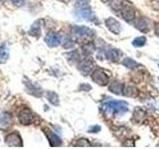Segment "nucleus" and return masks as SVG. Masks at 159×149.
I'll list each match as a JSON object with an SVG mask.
<instances>
[{
	"mask_svg": "<svg viewBox=\"0 0 159 149\" xmlns=\"http://www.w3.org/2000/svg\"><path fill=\"white\" fill-rule=\"evenodd\" d=\"M104 111L113 115H122L128 111V104L123 101H108L103 104Z\"/></svg>",
	"mask_w": 159,
	"mask_h": 149,
	"instance_id": "obj_1",
	"label": "nucleus"
},
{
	"mask_svg": "<svg viewBox=\"0 0 159 149\" xmlns=\"http://www.w3.org/2000/svg\"><path fill=\"white\" fill-rule=\"evenodd\" d=\"M72 33L78 39L92 38L94 35L93 30L89 29V27L86 26H74L72 28Z\"/></svg>",
	"mask_w": 159,
	"mask_h": 149,
	"instance_id": "obj_2",
	"label": "nucleus"
},
{
	"mask_svg": "<svg viewBox=\"0 0 159 149\" xmlns=\"http://www.w3.org/2000/svg\"><path fill=\"white\" fill-rule=\"evenodd\" d=\"M5 143L7 146L10 147H22L23 146V141L22 138L20 137V135L16 132H12L8 134L5 137Z\"/></svg>",
	"mask_w": 159,
	"mask_h": 149,
	"instance_id": "obj_3",
	"label": "nucleus"
},
{
	"mask_svg": "<svg viewBox=\"0 0 159 149\" xmlns=\"http://www.w3.org/2000/svg\"><path fill=\"white\" fill-rule=\"evenodd\" d=\"M92 79L94 83L99 84V86H106V84H108V79H109L107 74L103 71H102V70H96V71H93L92 74Z\"/></svg>",
	"mask_w": 159,
	"mask_h": 149,
	"instance_id": "obj_4",
	"label": "nucleus"
},
{
	"mask_svg": "<svg viewBox=\"0 0 159 149\" xmlns=\"http://www.w3.org/2000/svg\"><path fill=\"white\" fill-rule=\"evenodd\" d=\"M18 118H19V121L22 124L28 125V124H31L34 120V113L32 112V111H30L29 108H24L19 112Z\"/></svg>",
	"mask_w": 159,
	"mask_h": 149,
	"instance_id": "obj_5",
	"label": "nucleus"
},
{
	"mask_svg": "<svg viewBox=\"0 0 159 149\" xmlns=\"http://www.w3.org/2000/svg\"><path fill=\"white\" fill-rule=\"evenodd\" d=\"M104 24H106L107 28L109 30V31L113 34L118 35L121 32V25L116 19H114L112 17H108L106 21H104Z\"/></svg>",
	"mask_w": 159,
	"mask_h": 149,
	"instance_id": "obj_6",
	"label": "nucleus"
},
{
	"mask_svg": "<svg viewBox=\"0 0 159 149\" xmlns=\"http://www.w3.org/2000/svg\"><path fill=\"white\" fill-rule=\"evenodd\" d=\"M76 15L77 17L87 20V21H93L96 18V14L93 11L91 8H82L79 9L76 11Z\"/></svg>",
	"mask_w": 159,
	"mask_h": 149,
	"instance_id": "obj_7",
	"label": "nucleus"
},
{
	"mask_svg": "<svg viewBox=\"0 0 159 149\" xmlns=\"http://www.w3.org/2000/svg\"><path fill=\"white\" fill-rule=\"evenodd\" d=\"M45 42H46V44L50 48H54V47H58L59 45L61 44L62 40L58 34L51 32V33H48L47 36L45 37Z\"/></svg>",
	"mask_w": 159,
	"mask_h": 149,
	"instance_id": "obj_8",
	"label": "nucleus"
},
{
	"mask_svg": "<svg viewBox=\"0 0 159 149\" xmlns=\"http://www.w3.org/2000/svg\"><path fill=\"white\" fill-rule=\"evenodd\" d=\"M13 120L12 114L10 112H2L0 114V128L1 129H6L8 126L11 125Z\"/></svg>",
	"mask_w": 159,
	"mask_h": 149,
	"instance_id": "obj_9",
	"label": "nucleus"
},
{
	"mask_svg": "<svg viewBox=\"0 0 159 149\" xmlns=\"http://www.w3.org/2000/svg\"><path fill=\"white\" fill-rule=\"evenodd\" d=\"M120 13H121L122 18L127 22H130L135 18V11H134L131 7L126 6V5L120 10Z\"/></svg>",
	"mask_w": 159,
	"mask_h": 149,
	"instance_id": "obj_10",
	"label": "nucleus"
},
{
	"mask_svg": "<svg viewBox=\"0 0 159 149\" xmlns=\"http://www.w3.org/2000/svg\"><path fill=\"white\" fill-rule=\"evenodd\" d=\"M93 63L89 60H84L81 64L79 65V70L81 71L84 74H89L93 71Z\"/></svg>",
	"mask_w": 159,
	"mask_h": 149,
	"instance_id": "obj_11",
	"label": "nucleus"
},
{
	"mask_svg": "<svg viewBox=\"0 0 159 149\" xmlns=\"http://www.w3.org/2000/svg\"><path fill=\"white\" fill-rule=\"evenodd\" d=\"M45 133L47 134V138L51 144V146H60L62 144V140L61 138H60L57 134H55L54 132H51V131H45Z\"/></svg>",
	"mask_w": 159,
	"mask_h": 149,
	"instance_id": "obj_12",
	"label": "nucleus"
},
{
	"mask_svg": "<svg viewBox=\"0 0 159 149\" xmlns=\"http://www.w3.org/2000/svg\"><path fill=\"white\" fill-rule=\"evenodd\" d=\"M106 56L108 60H111V61L116 62L119 60V58H120L121 53L119 52L117 49H111V50H108V51H107Z\"/></svg>",
	"mask_w": 159,
	"mask_h": 149,
	"instance_id": "obj_13",
	"label": "nucleus"
},
{
	"mask_svg": "<svg viewBox=\"0 0 159 149\" xmlns=\"http://www.w3.org/2000/svg\"><path fill=\"white\" fill-rule=\"evenodd\" d=\"M135 27L141 32H148L149 31V25L145 20V18H139L135 23Z\"/></svg>",
	"mask_w": 159,
	"mask_h": 149,
	"instance_id": "obj_14",
	"label": "nucleus"
},
{
	"mask_svg": "<svg viewBox=\"0 0 159 149\" xmlns=\"http://www.w3.org/2000/svg\"><path fill=\"white\" fill-rule=\"evenodd\" d=\"M109 92H111L116 94H121L123 93V86L118 82H114L109 84Z\"/></svg>",
	"mask_w": 159,
	"mask_h": 149,
	"instance_id": "obj_15",
	"label": "nucleus"
},
{
	"mask_svg": "<svg viewBox=\"0 0 159 149\" xmlns=\"http://www.w3.org/2000/svg\"><path fill=\"white\" fill-rule=\"evenodd\" d=\"M109 4H111V7L116 10V11H120V10L125 6L123 0H111Z\"/></svg>",
	"mask_w": 159,
	"mask_h": 149,
	"instance_id": "obj_16",
	"label": "nucleus"
},
{
	"mask_svg": "<svg viewBox=\"0 0 159 149\" xmlns=\"http://www.w3.org/2000/svg\"><path fill=\"white\" fill-rule=\"evenodd\" d=\"M122 65L124 67H126L128 69H130V70H133V69H135L138 67V64L134 61V60H132L131 58H125L122 61Z\"/></svg>",
	"mask_w": 159,
	"mask_h": 149,
	"instance_id": "obj_17",
	"label": "nucleus"
},
{
	"mask_svg": "<svg viewBox=\"0 0 159 149\" xmlns=\"http://www.w3.org/2000/svg\"><path fill=\"white\" fill-rule=\"evenodd\" d=\"M47 99L54 106H59V97L56 93L48 92L47 93Z\"/></svg>",
	"mask_w": 159,
	"mask_h": 149,
	"instance_id": "obj_18",
	"label": "nucleus"
},
{
	"mask_svg": "<svg viewBox=\"0 0 159 149\" xmlns=\"http://www.w3.org/2000/svg\"><path fill=\"white\" fill-rule=\"evenodd\" d=\"M9 59V53L4 46L0 47V64H4L8 61Z\"/></svg>",
	"mask_w": 159,
	"mask_h": 149,
	"instance_id": "obj_19",
	"label": "nucleus"
},
{
	"mask_svg": "<svg viewBox=\"0 0 159 149\" xmlns=\"http://www.w3.org/2000/svg\"><path fill=\"white\" fill-rule=\"evenodd\" d=\"M146 43V38L144 36H141V37H138V38H135L133 40L132 42V45L134 47H142L144 46Z\"/></svg>",
	"mask_w": 159,
	"mask_h": 149,
	"instance_id": "obj_20",
	"label": "nucleus"
},
{
	"mask_svg": "<svg viewBox=\"0 0 159 149\" xmlns=\"http://www.w3.org/2000/svg\"><path fill=\"white\" fill-rule=\"evenodd\" d=\"M123 94H125V96H129V97H135L137 94V91L134 88L132 87H125L123 88Z\"/></svg>",
	"mask_w": 159,
	"mask_h": 149,
	"instance_id": "obj_21",
	"label": "nucleus"
},
{
	"mask_svg": "<svg viewBox=\"0 0 159 149\" xmlns=\"http://www.w3.org/2000/svg\"><path fill=\"white\" fill-rule=\"evenodd\" d=\"M74 41L73 40L70 38V37H66L64 39V41H63V47L65 49H72L74 48Z\"/></svg>",
	"mask_w": 159,
	"mask_h": 149,
	"instance_id": "obj_22",
	"label": "nucleus"
},
{
	"mask_svg": "<svg viewBox=\"0 0 159 149\" xmlns=\"http://www.w3.org/2000/svg\"><path fill=\"white\" fill-rule=\"evenodd\" d=\"M94 50V46L93 43H88L87 45L84 46V51L86 52L87 54H92Z\"/></svg>",
	"mask_w": 159,
	"mask_h": 149,
	"instance_id": "obj_23",
	"label": "nucleus"
},
{
	"mask_svg": "<svg viewBox=\"0 0 159 149\" xmlns=\"http://www.w3.org/2000/svg\"><path fill=\"white\" fill-rule=\"evenodd\" d=\"M30 33H31V35H38L40 33V27L37 25V23L33 24L31 30H30Z\"/></svg>",
	"mask_w": 159,
	"mask_h": 149,
	"instance_id": "obj_24",
	"label": "nucleus"
},
{
	"mask_svg": "<svg viewBox=\"0 0 159 149\" xmlns=\"http://www.w3.org/2000/svg\"><path fill=\"white\" fill-rule=\"evenodd\" d=\"M77 145L78 146H89L91 145V143H89L87 139L83 138V139H80V140L77 142Z\"/></svg>",
	"mask_w": 159,
	"mask_h": 149,
	"instance_id": "obj_25",
	"label": "nucleus"
},
{
	"mask_svg": "<svg viewBox=\"0 0 159 149\" xmlns=\"http://www.w3.org/2000/svg\"><path fill=\"white\" fill-rule=\"evenodd\" d=\"M101 130V126L99 125H94L89 128V132H98Z\"/></svg>",
	"mask_w": 159,
	"mask_h": 149,
	"instance_id": "obj_26",
	"label": "nucleus"
},
{
	"mask_svg": "<svg viewBox=\"0 0 159 149\" xmlns=\"http://www.w3.org/2000/svg\"><path fill=\"white\" fill-rule=\"evenodd\" d=\"M78 4H81V5H87L89 4V0H75Z\"/></svg>",
	"mask_w": 159,
	"mask_h": 149,
	"instance_id": "obj_27",
	"label": "nucleus"
},
{
	"mask_svg": "<svg viewBox=\"0 0 159 149\" xmlns=\"http://www.w3.org/2000/svg\"><path fill=\"white\" fill-rule=\"evenodd\" d=\"M11 1L15 4H17V5H22L25 0H11Z\"/></svg>",
	"mask_w": 159,
	"mask_h": 149,
	"instance_id": "obj_28",
	"label": "nucleus"
},
{
	"mask_svg": "<svg viewBox=\"0 0 159 149\" xmlns=\"http://www.w3.org/2000/svg\"><path fill=\"white\" fill-rule=\"evenodd\" d=\"M155 32H156V34L159 36V24H157V26L155 28Z\"/></svg>",
	"mask_w": 159,
	"mask_h": 149,
	"instance_id": "obj_29",
	"label": "nucleus"
}]
</instances>
